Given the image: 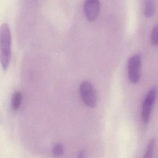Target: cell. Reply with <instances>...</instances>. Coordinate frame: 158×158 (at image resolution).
<instances>
[{"label":"cell","mask_w":158,"mask_h":158,"mask_svg":"<svg viewBox=\"0 0 158 158\" xmlns=\"http://www.w3.org/2000/svg\"><path fill=\"white\" fill-rule=\"evenodd\" d=\"M155 145H156V139L154 138L149 143V144L147 146V148H146V152H145V155L144 156V157L150 158V157H152L154 148H155Z\"/></svg>","instance_id":"8"},{"label":"cell","mask_w":158,"mask_h":158,"mask_svg":"<svg viewBox=\"0 0 158 158\" xmlns=\"http://www.w3.org/2000/svg\"><path fill=\"white\" fill-rule=\"evenodd\" d=\"M157 96V87H152L147 93L143 101L141 108V118L144 124L149 122L152 106L155 102Z\"/></svg>","instance_id":"3"},{"label":"cell","mask_w":158,"mask_h":158,"mask_svg":"<svg viewBox=\"0 0 158 158\" xmlns=\"http://www.w3.org/2000/svg\"><path fill=\"white\" fill-rule=\"evenodd\" d=\"M101 3L97 0H88L85 1L83 10L86 19L88 21H94L100 12Z\"/></svg>","instance_id":"5"},{"label":"cell","mask_w":158,"mask_h":158,"mask_svg":"<svg viewBox=\"0 0 158 158\" xmlns=\"http://www.w3.org/2000/svg\"><path fill=\"white\" fill-rule=\"evenodd\" d=\"M155 11V2L154 1H146L144 7V15L146 17H151Z\"/></svg>","instance_id":"7"},{"label":"cell","mask_w":158,"mask_h":158,"mask_svg":"<svg viewBox=\"0 0 158 158\" xmlns=\"http://www.w3.org/2000/svg\"><path fill=\"white\" fill-rule=\"evenodd\" d=\"M12 54V35L9 24L4 22L0 30V58L2 69L6 71L9 65Z\"/></svg>","instance_id":"1"},{"label":"cell","mask_w":158,"mask_h":158,"mask_svg":"<svg viewBox=\"0 0 158 158\" xmlns=\"http://www.w3.org/2000/svg\"><path fill=\"white\" fill-rule=\"evenodd\" d=\"M64 146L61 143L56 144L52 148V154L54 156L59 157L64 154Z\"/></svg>","instance_id":"9"},{"label":"cell","mask_w":158,"mask_h":158,"mask_svg":"<svg viewBox=\"0 0 158 158\" xmlns=\"http://www.w3.org/2000/svg\"><path fill=\"white\" fill-rule=\"evenodd\" d=\"M22 99V93L20 90H16L14 92L11 98V108L14 111H16L20 108Z\"/></svg>","instance_id":"6"},{"label":"cell","mask_w":158,"mask_h":158,"mask_svg":"<svg viewBox=\"0 0 158 158\" xmlns=\"http://www.w3.org/2000/svg\"><path fill=\"white\" fill-rule=\"evenodd\" d=\"M141 57L139 54H135L130 57L128 62V76L132 83L139 81L141 76Z\"/></svg>","instance_id":"4"},{"label":"cell","mask_w":158,"mask_h":158,"mask_svg":"<svg viewBox=\"0 0 158 158\" xmlns=\"http://www.w3.org/2000/svg\"><path fill=\"white\" fill-rule=\"evenodd\" d=\"M80 94L83 102L89 107H94L97 104V93L93 85L89 81H83L79 88Z\"/></svg>","instance_id":"2"},{"label":"cell","mask_w":158,"mask_h":158,"mask_svg":"<svg viewBox=\"0 0 158 158\" xmlns=\"http://www.w3.org/2000/svg\"><path fill=\"white\" fill-rule=\"evenodd\" d=\"M157 25H156L154 27L152 30L151 32V43L154 46H157Z\"/></svg>","instance_id":"10"},{"label":"cell","mask_w":158,"mask_h":158,"mask_svg":"<svg viewBox=\"0 0 158 158\" xmlns=\"http://www.w3.org/2000/svg\"><path fill=\"white\" fill-rule=\"evenodd\" d=\"M85 154H86L85 151H81L79 152L78 157H85Z\"/></svg>","instance_id":"11"}]
</instances>
